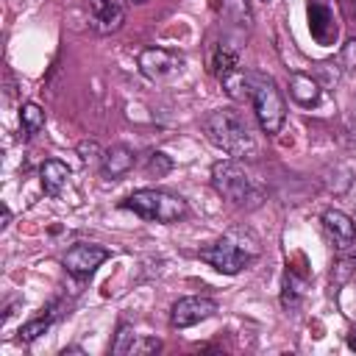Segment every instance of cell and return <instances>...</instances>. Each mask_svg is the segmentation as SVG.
<instances>
[{
    "label": "cell",
    "mask_w": 356,
    "mask_h": 356,
    "mask_svg": "<svg viewBox=\"0 0 356 356\" xmlns=\"http://www.w3.org/2000/svg\"><path fill=\"white\" fill-rule=\"evenodd\" d=\"M214 312H217V300H211L206 295H189V298H181V300L172 303L170 325L172 328H189V325H197V323L209 320Z\"/></svg>",
    "instance_id": "52a82bcc"
},
{
    "label": "cell",
    "mask_w": 356,
    "mask_h": 356,
    "mask_svg": "<svg viewBox=\"0 0 356 356\" xmlns=\"http://www.w3.org/2000/svg\"><path fill=\"white\" fill-rule=\"evenodd\" d=\"M134 3H145V0H134Z\"/></svg>",
    "instance_id": "cb8c5ba5"
},
{
    "label": "cell",
    "mask_w": 356,
    "mask_h": 356,
    "mask_svg": "<svg viewBox=\"0 0 356 356\" xmlns=\"http://www.w3.org/2000/svg\"><path fill=\"white\" fill-rule=\"evenodd\" d=\"M50 323H53V314H42V317H36V320H31V323H25L22 328H19V339L22 342H33L39 334H44L47 328H50Z\"/></svg>",
    "instance_id": "e0dca14e"
},
{
    "label": "cell",
    "mask_w": 356,
    "mask_h": 356,
    "mask_svg": "<svg viewBox=\"0 0 356 356\" xmlns=\"http://www.w3.org/2000/svg\"><path fill=\"white\" fill-rule=\"evenodd\" d=\"M348 345L356 350V325H353V328H350V334H348Z\"/></svg>",
    "instance_id": "603a6c76"
},
{
    "label": "cell",
    "mask_w": 356,
    "mask_h": 356,
    "mask_svg": "<svg viewBox=\"0 0 356 356\" xmlns=\"http://www.w3.org/2000/svg\"><path fill=\"white\" fill-rule=\"evenodd\" d=\"M44 108L39 103H22L19 108V122H22V131L25 136H36L42 128H44Z\"/></svg>",
    "instance_id": "9a60e30c"
},
{
    "label": "cell",
    "mask_w": 356,
    "mask_h": 356,
    "mask_svg": "<svg viewBox=\"0 0 356 356\" xmlns=\"http://www.w3.org/2000/svg\"><path fill=\"white\" fill-rule=\"evenodd\" d=\"M78 156H81L83 164H97V161L103 159V150H100V145H97L95 139H83V142L78 145Z\"/></svg>",
    "instance_id": "d6986e66"
},
{
    "label": "cell",
    "mask_w": 356,
    "mask_h": 356,
    "mask_svg": "<svg viewBox=\"0 0 356 356\" xmlns=\"http://www.w3.org/2000/svg\"><path fill=\"white\" fill-rule=\"evenodd\" d=\"M342 67L356 72V39H350L345 47H342Z\"/></svg>",
    "instance_id": "44dd1931"
},
{
    "label": "cell",
    "mask_w": 356,
    "mask_h": 356,
    "mask_svg": "<svg viewBox=\"0 0 356 356\" xmlns=\"http://www.w3.org/2000/svg\"><path fill=\"white\" fill-rule=\"evenodd\" d=\"M136 339H139V334H134L131 325H120L117 339H114V345H111V353H117V356H128V353H131V356H134Z\"/></svg>",
    "instance_id": "2e32d148"
},
{
    "label": "cell",
    "mask_w": 356,
    "mask_h": 356,
    "mask_svg": "<svg viewBox=\"0 0 356 356\" xmlns=\"http://www.w3.org/2000/svg\"><path fill=\"white\" fill-rule=\"evenodd\" d=\"M261 3H270V0H261Z\"/></svg>",
    "instance_id": "d4e9b609"
},
{
    "label": "cell",
    "mask_w": 356,
    "mask_h": 356,
    "mask_svg": "<svg viewBox=\"0 0 356 356\" xmlns=\"http://www.w3.org/2000/svg\"><path fill=\"white\" fill-rule=\"evenodd\" d=\"M147 175H156V178H161V175H167L170 170H172V159L170 156H164V153H150V159H147Z\"/></svg>",
    "instance_id": "ac0fdd59"
},
{
    "label": "cell",
    "mask_w": 356,
    "mask_h": 356,
    "mask_svg": "<svg viewBox=\"0 0 356 356\" xmlns=\"http://www.w3.org/2000/svg\"><path fill=\"white\" fill-rule=\"evenodd\" d=\"M250 103L256 111V120L267 136H275L284 128L286 120V103L281 97V89L270 75L250 72Z\"/></svg>",
    "instance_id": "277c9868"
},
{
    "label": "cell",
    "mask_w": 356,
    "mask_h": 356,
    "mask_svg": "<svg viewBox=\"0 0 356 356\" xmlns=\"http://www.w3.org/2000/svg\"><path fill=\"white\" fill-rule=\"evenodd\" d=\"M250 236H253L250 231H228L217 242L200 248V259L209 267H214L217 273H222V275H236L259 253V245H253V242L245 245V239H250Z\"/></svg>",
    "instance_id": "7a4b0ae2"
},
{
    "label": "cell",
    "mask_w": 356,
    "mask_h": 356,
    "mask_svg": "<svg viewBox=\"0 0 356 356\" xmlns=\"http://www.w3.org/2000/svg\"><path fill=\"white\" fill-rule=\"evenodd\" d=\"M70 178V167L61 161V159H44L42 167H39V181H42V189L47 195H58L64 189Z\"/></svg>",
    "instance_id": "4fadbf2b"
},
{
    "label": "cell",
    "mask_w": 356,
    "mask_h": 356,
    "mask_svg": "<svg viewBox=\"0 0 356 356\" xmlns=\"http://www.w3.org/2000/svg\"><path fill=\"white\" fill-rule=\"evenodd\" d=\"M111 253H108V248H103V245H95V242H78V245H72L67 253H64V267H67V273L72 275V278H89L106 259H108Z\"/></svg>",
    "instance_id": "8992f818"
},
{
    "label": "cell",
    "mask_w": 356,
    "mask_h": 356,
    "mask_svg": "<svg viewBox=\"0 0 356 356\" xmlns=\"http://www.w3.org/2000/svg\"><path fill=\"white\" fill-rule=\"evenodd\" d=\"M89 22L95 33H114L125 22V3L122 0H89Z\"/></svg>",
    "instance_id": "9c48e42d"
},
{
    "label": "cell",
    "mask_w": 356,
    "mask_h": 356,
    "mask_svg": "<svg viewBox=\"0 0 356 356\" xmlns=\"http://www.w3.org/2000/svg\"><path fill=\"white\" fill-rule=\"evenodd\" d=\"M284 306H298V300H300V289H295V284H292V278L286 275V281H284Z\"/></svg>",
    "instance_id": "7402d4cb"
},
{
    "label": "cell",
    "mask_w": 356,
    "mask_h": 356,
    "mask_svg": "<svg viewBox=\"0 0 356 356\" xmlns=\"http://www.w3.org/2000/svg\"><path fill=\"white\" fill-rule=\"evenodd\" d=\"M122 209H131L134 214H139L142 220L150 222H178L189 214V206L184 197L167 192V189H136L134 195L125 197Z\"/></svg>",
    "instance_id": "3957f363"
},
{
    "label": "cell",
    "mask_w": 356,
    "mask_h": 356,
    "mask_svg": "<svg viewBox=\"0 0 356 356\" xmlns=\"http://www.w3.org/2000/svg\"><path fill=\"white\" fill-rule=\"evenodd\" d=\"M289 97L298 103V106H317L320 100V83L312 78V75H303V72H292L289 75Z\"/></svg>",
    "instance_id": "7c38bea8"
},
{
    "label": "cell",
    "mask_w": 356,
    "mask_h": 356,
    "mask_svg": "<svg viewBox=\"0 0 356 356\" xmlns=\"http://www.w3.org/2000/svg\"><path fill=\"white\" fill-rule=\"evenodd\" d=\"M136 164V153L125 145H111L103 150V159H100V172L103 178H122L125 172H131Z\"/></svg>",
    "instance_id": "8fae6325"
},
{
    "label": "cell",
    "mask_w": 356,
    "mask_h": 356,
    "mask_svg": "<svg viewBox=\"0 0 356 356\" xmlns=\"http://www.w3.org/2000/svg\"><path fill=\"white\" fill-rule=\"evenodd\" d=\"M203 134L211 145L225 150L236 161H253L259 159V145L248 128V122L234 108H214L203 117Z\"/></svg>",
    "instance_id": "6da1fadb"
},
{
    "label": "cell",
    "mask_w": 356,
    "mask_h": 356,
    "mask_svg": "<svg viewBox=\"0 0 356 356\" xmlns=\"http://www.w3.org/2000/svg\"><path fill=\"white\" fill-rule=\"evenodd\" d=\"M211 186L217 189V195H222L236 206H248L259 200V189L253 186L250 175L239 167L236 159H220L211 164Z\"/></svg>",
    "instance_id": "5b68a950"
},
{
    "label": "cell",
    "mask_w": 356,
    "mask_h": 356,
    "mask_svg": "<svg viewBox=\"0 0 356 356\" xmlns=\"http://www.w3.org/2000/svg\"><path fill=\"white\" fill-rule=\"evenodd\" d=\"M323 225H325V231L334 239V248L339 253L353 248V242H356V220L353 217H348L339 209H328V211H323Z\"/></svg>",
    "instance_id": "30bf717a"
},
{
    "label": "cell",
    "mask_w": 356,
    "mask_h": 356,
    "mask_svg": "<svg viewBox=\"0 0 356 356\" xmlns=\"http://www.w3.org/2000/svg\"><path fill=\"white\" fill-rule=\"evenodd\" d=\"M181 67H184V56H178L167 47H145L139 53V70L150 81H167L175 72H181Z\"/></svg>",
    "instance_id": "ba28073f"
},
{
    "label": "cell",
    "mask_w": 356,
    "mask_h": 356,
    "mask_svg": "<svg viewBox=\"0 0 356 356\" xmlns=\"http://www.w3.org/2000/svg\"><path fill=\"white\" fill-rule=\"evenodd\" d=\"M159 348H161V342L156 337H139L136 345H134V353L136 356H145V353H156Z\"/></svg>",
    "instance_id": "ffe728a7"
},
{
    "label": "cell",
    "mask_w": 356,
    "mask_h": 356,
    "mask_svg": "<svg viewBox=\"0 0 356 356\" xmlns=\"http://www.w3.org/2000/svg\"><path fill=\"white\" fill-rule=\"evenodd\" d=\"M209 67H211V72H214L217 78H222V75H228V72H234V70L239 67V56H236V50H234L228 42H220V44L211 47Z\"/></svg>",
    "instance_id": "5bb4252c"
}]
</instances>
